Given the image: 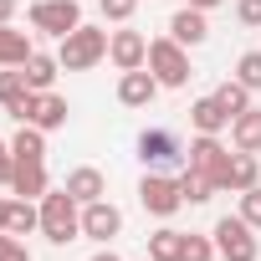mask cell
Segmentation results:
<instances>
[{"mask_svg": "<svg viewBox=\"0 0 261 261\" xmlns=\"http://www.w3.org/2000/svg\"><path fill=\"white\" fill-rule=\"evenodd\" d=\"M230 144L241 154H261V108H246L230 118Z\"/></svg>", "mask_w": 261, "mask_h": 261, "instance_id": "16", "label": "cell"}, {"mask_svg": "<svg viewBox=\"0 0 261 261\" xmlns=\"http://www.w3.org/2000/svg\"><path fill=\"white\" fill-rule=\"evenodd\" d=\"M11 149H16V159H46V134L36 123H21V134L11 139Z\"/></svg>", "mask_w": 261, "mask_h": 261, "instance_id": "23", "label": "cell"}, {"mask_svg": "<svg viewBox=\"0 0 261 261\" xmlns=\"http://www.w3.org/2000/svg\"><path fill=\"white\" fill-rule=\"evenodd\" d=\"M185 164L200 169V174H210V179H220V169L230 164V154H225L220 134H195V144L185 149ZM215 190H220V185H215Z\"/></svg>", "mask_w": 261, "mask_h": 261, "instance_id": "9", "label": "cell"}, {"mask_svg": "<svg viewBox=\"0 0 261 261\" xmlns=\"http://www.w3.org/2000/svg\"><path fill=\"white\" fill-rule=\"evenodd\" d=\"M31 97V82H26V67H6L0 72V108L6 113H21V102Z\"/></svg>", "mask_w": 261, "mask_h": 261, "instance_id": "19", "label": "cell"}, {"mask_svg": "<svg viewBox=\"0 0 261 261\" xmlns=\"http://www.w3.org/2000/svg\"><path fill=\"white\" fill-rule=\"evenodd\" d=\"M210 236H215V256H225V261H256L261 256V246H256V236L241 215H220Z\"/></svg>", "mask_w": 261, "mask_h": 261, "instance_id": "4", "label": "cell"}, {"mask_svg": "<svg viewBox=\"0 0 261 261\" xmlns=\"http://www.w3.org/2000/svg\"><path fill=\"white\" fill-rule=\"evenodd\" d=\"M31 26L41 31V36H72L77 26H82V6L77 0H36L31 6Z\"/></svg>", "mask_w": 261, "mask_h": 261, "instance_id": "5", "label": "cell"}, {"mask_svg": "<svg viewBox=\"0 0 261 261\" xmlns=\"http://www.w3.org/2000/svg\"><path fill=\"white\" fill-rule=\"evenodd\" d=\"M92 261H118V251H108V246H102V251H97Z\"/></svg>", "mask_w": 261, "mask_h": 261, "instance_id": "37", "label": "cell"}, {"mask_svg": "<svg viewBox=\"0 0 261 261\" xmlns=\"http://www.w3.org/2000/svg\"><path fill=\"white\" fill-rule=\"evenodd\" d=\"M11 174H16V149L0 144V185H11Z\"/></svg>", "mask_w": 261, "mask_h": 261, "instance_id": "33", "label": "cell"}, {"mask_svg": "<svg viewBox=\"0 0 261 261\" xmlns=\"http://www.w3.org/2000/svg\"><path fill=\"white\" fill-rule=\"evenodd\" d=\"M215 102H220V108L236 118V113H246V108H251V87L230 77V82H220V87H215Z\"/></svg>", "mask_w": 261, "mask_h": 261, "instance_id": "25", "label": "cell"}, {"mask_svg": "<svg viewBox=\"0 0 261 261\" xmlns=\"http://www.w3.org/2000/svg\"><path fill=\"white\" fill-rule=\"evenodd\" d=\"M179 195H185V205H205V200H210V195H220V190H215V179H210V174L185 169V174H179Z\"/></svg>", "mask_w": 261, "mask_h": 261, "instance_id": "22", "label": "cell"}, {"mask_svg": "<svg viewBox=\"0 0 261 261\" xmlns=\"http://www.w3.org/2000/svg\"><path fill=\"white\" fill-rule=\"evenodd\" d=\"M144 261H154V256H144Z\"/></svg>", "mask_w": 261, "mask_h": 261, "instance_id": "38", "label": "cell"}, {"mask_svg": "<svg viewBox=\"0 0 261 261\" xmlns=\"http://www.w3.org/2000/svg\"><path fill=\"white\" fill-rule=\"evenodd\" d=\"M139 205L149 210V215H159V220H169L179 205H185V195H179V179H169V174H144L139 179Z\"/></svg>", "mask_w": 261, "mask_h": 261, "instance_id": "6", "label": "cell"}, {"mask_svg": "<svg viewBox=\"0 0 261 261\" xmlns=\"http://www.w3.org/2000/svg\"><path fill=\"white\" fill-rule=\"evenodd\" d=\"M179 261H215V241H210V236H185Z\"/></svg>", "mask_w": 261, "mask_h": 261, "instance_id": "27", "label": "cell"}, {"mask_svg": "<svg viewBox=\"0 0 261 261\" xmlns=\"http://www.w3.org/2000/svg\"><path fill=\"white\" fill-rule=\"evenodd\" d=\"M123 230V210L113 205V200H92V205H82V236H92V241H113Z\"/></svg>", "mask_w": 261, "mask_h": 261, "instance_id": "11", "label": "cell"}, {"mask_svg": "<svg viewBox=\"0 0 261 261\" xmlns=\"http://www.w3.org/2000/svg\"><path fill=\"white\" fill-rule=\"evenodd\" d=\"M149 72L159 77V87H185L190 82V51L174 36H159V41H149Z\"/></svg>", "mask_w": 261, "mask_h": 261, "instance_id": "3", "label": "cell"}, {"mask_svg": "<svg viewBox=\"0 0 261 261\" xmlns=\"http://www.w3.org/2000/svg\"><path fill=\"white\" fill-rule=\"evenodd\" d=\"M11 16H16V0H0V26H6Z\"/></svg>", "mask_w": 261, "mask_h": 261, "instance_id": "35", "label": "cell"}, {"mask_svg": "<svg viewBox=\"0 0 261 261\" xmlns=\"http://www.w3.org/2000/svg\"><path fill=\"white\" fill-rule=\"evenodd\" d=\"M11 190H16L21 200H41V195H46V164H41V159H16Z\"/></svg>", "mask_w": 261, "mask_h": 261, "instance_id": "15", "label": "cell"}, {"mask_svg": "<svg viewBox=\"0 0 261 261\" xmlns=\"http://www.w3.org/2000/svg\"><path fill=\"white\" fill-rule=\"evenodd\" d=\"M154 97H159V77H154V72L139 67V72H123V77H118V102H123V108H149Z\"/></svg>", "mask_w": 261, "mask_h": 261, "instance_id": "13", "label": "cell"}, {"mask_svg": "<svg viewBox=\"0 0 261 261\" xmlns=\"http://www.w3.org/2000/svg\"><path fill=\"white\" fill-rule=\"evenodd\" d=\"M36 46H31V36L26 31H16L11 21L0 26V67H26V57H31Z\"/></svg>", "mask_w": 261, "mask_h": 261, "instance_id": "18", "label": "cell"}, {"mask_svg": "<svg viewBox=\"0 0 261 261\" xmlns=\"http://www.w3.org/2000/svg\"><path fill=\"white\" fill-rule=\"evenodd\" d=\"M185 6H195V11H215L220 0H185Z\"/></svg>", "mask_w": 261, "mask_h": 261, "instance_id": "36", "label": "cell"}, {"mask_svg": "<svg viewBox=\"0 0 261 261\" xmlns=\"http://www.w3.org/2000/svg\"><path fill=\"white\" fill-rule=\"evenodd\" d=\"M220 190H230V195H246V190H256L261 185V164H256V154H230V164L220 169V179H215Z\"/></svg>", "mask_w": 261, "mask_h": 261, "instance_id": "12", "label": "cell"}, {"mask_svg": "<svg viewBox=\"0 0 261 261\" xmlns=\"http://www.w3.org/2000/svg\"><path fill=\"white\" fill-rule=\"evenodd\" d=\"M179 251H185V230H169L164 225V230L149 236V256L154 261H179Z\"/></svg>", "mask_w": 261, "mask_h": 261, "instance_id": "24", "label": "cell"}, {"mask_svg": "<svg viewBox=\"0 0 261 261\" xmlns=\"http://www.w3.org/2000/svg\"><path fill=\"white\" fill-rule=\"evenodd\" d=\"M57 72H62L57 57H46V51H31V57H26V82H31V92H51Z\"/></svg>", "mask_w": 261, "mask_h": 261, "instance_id": "21", "label": "cell"}, {"mask_svg": "<svg viewBox=\"0 0 261 261\" xmlns=\"http://www.w3.org/2000/svg\"><path fill=\"white\" fill-rule=\"evenodd\" d=\"M236 82H246L251 92L261 87V51H246V57L236 62Z\"/></svg>", "mask_w": 261, "mask_h": 261, "instance_id": "28", "label": "cell"}, {"mask_svg": "<svg viewBox=\"0 0 261 261\" xmlns=\"http://www.w3.org/2000/svg\"><path fill=\"white\" fill-rule=\"evenodd\" d=\"M108 62L118 72H139V67H149V41L139 31H113L108 36Z\"/></svg>", "mask_w": 261, "mask_h": 261, "instance_id": "10", "label": "cell"}, {"mask_svg": "<svg viewBox=\"0 0 261 261\" xmlns=\"http://www.w3.org/2000/svg\"><path fill=\"white\" fill-rule=\"evenodd\" d=\"M62 190H67L77 205H92V200H102V195H108V179H102L97 169H72Z\"/></svg>", "mask_w": 261, "mask_h": 261, "instance_id": "17", "label": "cell"}, {"mask_svg": "<svg viewBox=\"0 0 261 261\" xmlns=\"http://www.w3.org/2000/svg\"><path fill=\"white\" fill-rule=\"evenodd\" d=\"M41 225V210L31 205V200H16V210H11V236H26V230H36Z\"/></svg>", "mask_w": 261, "mask_h": 261, "instance_id": "26", "label": "cell"}, {"mask_svg": "<svg viewBox=\"0 0 261 261\" xmlns=\"http://www.w3.org/2000/svg\"><path fill=\"white\" fill-rule=\"evenodd\" d=\"M236 215H241V220H246L251 230H261V185L241 195V210H236Z\"/></svg>", "mask_w": 261, "mask_h": 261, "instance_id": "29", "label": "cell"}, {"mask_svg": "<svg viewBox=\"0 0 261 261\" xmlns=\"http://www.w3.org/2000/svg\"><path fill=\"white\" fill-rule=\"evenodd\" d=\"M139 159L149 169H174V164H185V144L169 128H144L139 134Z\"/></svg>", "mask_w": 261, "mask_h": 261, "instance_id": "7", "label": "cell"}, {"mask_svg": "<svg viewBox=\"0 0 261 261\" xmlns=\"http://www.w3.org/2000/svg\"><path fill=\"white\" fill-rule=\"evenodd\" d=\"M16 118H21V123H36L41 134H51V128L67 123V97H57V92H31Z\"/></svg>", "mask_w": 261, "mask_h": 261, "instance_id": "8", "label": "cell"}, {"mask_svg": "<svg viewBox=\"0 0 261 261\" xmlns=\"http://www.w3.org/2000/svg\"><path fill=\"white\" fill-rule=\"evenodd\" d=\"M190 123H195V134H220V128H230V113L215 102V92L210 97H200L195 108H190Z\"/></svg>", "mask_w": 261, "mask_h": 261, "instance_id": "20", "label": "cell"}, {"mask_svg": "<svg viewBox=\"0 0 261 261\" xmlns=\"http://www.w3.org/2000/svg\"><path fill=\"white\" fill-rule=\"evenodd\" d=\"M102 57H108V31H97V26H77L72 36H62V51H57L62 72H87Z\"/></svg>", "mask_w": 261, "mask_h": 261, "instance_id": "2", "label": "cell"}, {"mask_svg": "<svg viewBox=\"0 0 261 261\" xmlns=\"http://www.w3.org/2000/svg\"><path fill=\"white\" fill-rule=\"evenodd\" d=\"M0 261H31V251H26L11 230H0Z\"/></svg>", "mask_w": 261, "mask_h": 261, "instance_id": "30", "label": "cell"}, {"mask_svg": "<svg viewBox=\"0 0 261 261\" xmlns=\"http://www.w3.org/2000/svg\"><path fill=\"white\" fill-rule=\"evenodd\" d=\"M97 6H102V16H108V21H128V16L139 11V0H97Z\"/></svg>", "mask_w": 261, "mask_h": 261, "instance_id": "31", "label": "cell"}, {"mask_svg": "<svg viewBox=\"0 0 261 261\" xmlns=\"http://www.w3.org/2000/svg\"><path fill=\"white\" fill-rule=\"evenodd\" d=\"M41 236L51 241V246H67V241H77L82 236V210H77V200L67 195V190H46L41 195Z\"/></svg>", "mask_w": 261, "mask_h": 261, "instance_id": "1", "label": "cell"}, {"mask_svg": "<svg viewBox=\"0 0 261 261\" xmlns=\"http://www.w3.org/2000/svg\"><path fill=\"white\" fill-rule=\"evenodd\" d=\"M236 21H241V26H261V0H241V6H236Z\"/></svg>", "mask_w": 261, "mask_h": 261, "instance_id": "32", "label": "cell"}, {"mask_svg": "<svg viewBox=\"0 0 261 261\" xmlns=\"http://www.w3.org/2000/svg\"><path fill=\"white\" fill-rule=\"evenodd\" d=\"M11 210H16V200H0V230H11Z\"/></svg>", "mask_w": 261, "mask_h": 261, "instance_id": "34", "label": "cell"}, {"mask_svg": "<svg viewBox=\"0 0 261 261\" xmlns=\"http://www.w3.org/2000/svg\"><path fill=\"white\" fill-rule=\"evenodd\" d=\"M169 36H174L179 46H200V41L210 36V21H205V11H195V6H179V11H174V21H169Z\"/></svg>", "mask_w": 261, "mask_h": 261, "instance_id": "14", "label": "cell"}]
</instances>
